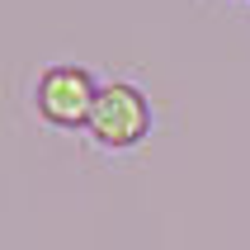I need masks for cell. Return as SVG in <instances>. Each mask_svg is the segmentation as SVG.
Segmentation results:
<instances>
[{"label": "cell", "mask_w": 250, "mask_h": 250, "mask_svg": "<svg viewBox=\"0 0 250 250\" xmlns=\"http://www.w3.org/2000/svg\"><path fill=\"white\" fill-rule=\"evenodd\" d=\"M151 99L142 95L132 81H109L99 85V99H95V113L85 123V137L95 142L99 151H132L151 137Z\"/></svg>", "instance_id": "obj_1"}, {"label": "cell", "mask_w": 250, "mask_h": 250, "mask_svg": "<svg viewBox=\"0 0 250 250\" xmlns=\"http://www.w3.org/2000/svg\"><path fill=\"white\" fill-rule=\"evenodd\" d=\"M95 99H99L95 71L76 66V62L47 66L38 76V85H33V109H38V118L52 123V127H66V132H85L90 113H95Z\"/></svg>", "instance_id": "obj_2"}]
</instances>
